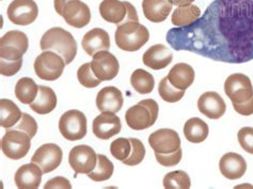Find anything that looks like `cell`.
<instances>
[{
	"instance_id": "1",
	"label": "cell",
	"mask_w": 253,
	"mask_h": 189,
	"mask_svg": "<svg viewBox=\"0 0 253 189\" xmlns=\"http://www.w3.org/2000/svg\"><path fill=\"white\" fill-rule=\"evenodd\" d=\"M166 40L177 51L226 63L249 62L253 60V0H214L202 17L170 29Z\"/></svg>"
},
{
	"instance_id": "2",
	"label": "cell",
	"mask_w": 253,
	"mask_h": 189,
	"mask_svg": "<svg viewBox=\"0 0 253 189\" xmlns=\"http://www.w3.org/2000/svg\"><path fill=\"white\" fill-rule=\"evenodd\" d=\"M41 49L43 51L50 50L57 52L64 60L65 64H70L77 55V43L72 33L60 27H54L46 31L41 42Z\"/></svg>"
},
{
	"instance_id": "3",
	"label": "cell",
	"mask_w": 253,
	"mask_h": 189,
	"mask_svg": "<svg viewBox=\"0 0 253 189\" xmlns=\"http://www.w3.org/2000/svg\"><path fill=\"white\" fill-rule=\"evenodd\" d=\"M116 44L124 51H137L148 43L150 32L139 22H127L118 26Z\"/></svg>"
},
{
	"instance_id": "4",
	"label": "cell",
	"mask_w": 253,
	"mask_h": 189,
	"mask_svg": "<svg viewBox=\"0 0 253 189\" xmlns=\"http://www.w3.org/2000/svg\"><path fill=\"white\" fill-rule=\"evenodd\" d=\"M158 112V104L154 99H143L126 111L125 120L131 130L142 131L155 124Z\"/></svg>"
},
{
	"instance_id": "5",
	"label": "cell",
	"mask_w": 253,
	"mask_h": 189,
	"mask_svg": "<svg viewBox=\"0 0 253 189\" xmlns=\"http://www.w3.org/2000/svg\"><path fill=\"white\" fill-rule=\"evenodd\" d=\"M29 42L26 33L18 30L6 32L0 40V59L6 61H17L28 49Z\"/></svg>"
},
{
	"instance_id": "6",
	"label": "cell",
	"mask_w": 253,
	"mask_h": 189,
	"mask_svg": "<svg viewBox=\"0 0 253 189\" xmlns=\"http://www.w3.org/2000/svg\"><path fill=\"white\" fill-rule=\"evenodd\" d=\"M65 62L57 52L46 50L39 55L35 61V72L39 78L54 82L62 75Z\"/></svg>"
},
{
	"instance_id": "7",
	"label": "cell",
	"mask_w": 253,
	"mask_h": 189,
	"mask_svg": "<svg viewBox=\"0 0 253 189\" xmlns=\"http://www.w3.org/2000/svg\"><path fill=\"white\" fill-rule=\"evenodd\" d=\"M31 138L18 130H6L1 139V150L6 157L18 160L28 154L31 146Z\"/></svg>"
},
{
	"instance_id": "8",
	"label": "cell",
	"mask_w": 253,
	"mask_h": 189,
	"mask_svg": "<svg viewBox=\"0 0 253 189\" xmlns=\"http://www.w3.org/2000/svg\"><path fill=\"white\" fill-rule=\"evenodd\" d=\"M59 131L70 141L81 140L86 135V118L82 111L73 109L65 111L59 120Z\"/></svg>"
},
{
	"instance_id": "9",
	"label": "cell",
	"mask_w": 253,
	"mask_h": 189,
	"mask_svg": "<svg viewBox=\"0 0 253 189\" xmlns=\"http://www.w3.org/2000/svg\"><path fill=\"white\" fill-rule=\"evenodd\" d=\"M224 92L232 103L242 104L253 96V86L250 78L245 74H232L225 79Z\"/></svg>"
},
{
	"instance_id": "10",
	"label": "cell",
	"mask_w": 253,
	"mask_h": 189,
	"mask_svg": "<svg viewBox=\"0 0 253 189\" xmlns=\"http://www.w3.org/2000/svg\"><path fill=\"white\" fill-rule=\"evenodd\" d=\"M97 154L89 145H76L71 150L69 163L76 174H89L94 170Z\"/></svg>"
},
{
	"instance_id": "11",
	"label": "cell",
	"mask_w": 253,
	"mask_h": 189,
	"mask_svg": "<svg viewBox=\"0 0 253 189\" xmlns=\"http://www.w3.org/2000/svg\"><path fill=\"white\" fill-rule=\"evenodd\" d=\"M6 14L14 25L28 26L37 19L39 8L35 0H13L8 6Z\"/></svg>"
},
{
	"instance_id": "12",
	"label": "cell",
	"mask_w": 253,
	"mask_h": 189,
	"mask_svg": "<svg viewBox=\"0 0 253 189\" xmlns=\"http://www.w3.org/2000/svg\"><path fill=\"white\" fill-rule=\"evenodd\" d=\"M63 153L61 147L55 143H46L40 146L33 154L31 163H35L43 170V173H49L56 170L62 161Z\"/></svg>"
},
{
	"instance_id": "13",
	"label": "cell",
	"mask_w": 253,
	"mask_h": 189,
	"mask_svg": "<svg viewBox=\"0 0 253 189\" xmlns=\"http://www.w3.org/2000/svg\"><path fill=\"white\" fill-rule=\"evenodd\" d=\"M91 64L95 76L102 82H108L116 78L120 70L118 59L108 50L96 52L93 56Z\"/></svg>"
},
{
	"instance_id": "14",
	"label": "cell",
	"mask_w": 253,
	"mask_h": 189,
	"mask_svg": "<svg viewBox=\"0 0 253 189\" xmlns=\"http://www.w3.org/2000/svg\"><path fill=\"white\" fill-rule=\"evenodd\" d=\"M149 144L155 153H173L181 147V138L175 131L162 128L150 135Z\"/></svg>"
},
{
	"instance_id": "15",
	"label": "cell",
	"mask_w": 253,
	"mask_h": 189,
	"mask_svg": "<svg viewBox=\"0 0 253 189\" xmlns=\"http://www.w3.org/2000/svg\"><path fill=\"white\" fill-rule=\"evenodd\" d=\"M121 120L116 113L102 112L93 120V134L99 139L108 140L121 132Z\"/></svg>"
},
{
	"instance_id": "16",
	"label": "cell",
	"mask_w": 253,
	"mask_h": 189,
	"mask_svg": "<svg viewBox=\"0 0 253 189\" xmlns=\"http://www.w3.org/2000/svg\"><path fill=\"white\" fill-rule=\"evenodd\" d=\"M62 17L74 28H84L91 21V11L81 0H73L65 5Z\"/></svg>"
},
{
	"instance_id": "17",
	"label": "cell",
	"mask_w": 253,
	"mask_h": 189,
	"mask_svg": "<svg viewBox=\"0 0 253 189\" xmlns=\"http://www.w3.org/2000/svg\"><path fill=\"white\" fill-rule=\"evenodd\" d=\"M199 111L211 120L221 118L226 111L223 98L217 92L210 91L203 93L198 99Z\"/></svg>"
},
{
	"instance_id": "18",
	"label": "cell",
	"mask_w": 253,
	"mask_h": 189,
	"mask_svg": "<svg viewBox=\"0 0 253 189\" xmlns=\"http://www.w3.org/2000/svg\"><path fill=\"white\" fill-rule=\"evenodd\" d=\"M99 14L106 22L121 25L127 23L128 1L120 0H103L99 4Z\"/></svg>"
},
{
	"instance_id": "19",
	"label": "cell",
	"mask_w": 253,
	"mask_h": 189,
	"mask_svg": "<svg viewBox=\"0 0 253 189\" xmlns=\"http://www.w3.org/2000/svg\"><path fill=\"white\" fill-rule=\"evenodd\" d=\"M219 169L224 178L228 180H238L247 171V163L237 153H226L219 161Z\"/></svg>"
},
{
	"instance_id": "20",
	"label": "cell",
	"mask_w": 253,
	"mask_h": 189,
	"mask_svg": "<svg viewBox=\"0 0 253 189\" xmlns=\"http://www.w3.org/2000/svg\"><path fill=\"white\" fill-rule=\"evenodd\" d=\"M122 92L116 87H105L97 93L96 107L102 112L117 113L123 106Z\"/></svg>"
},
{
	"instance_id": "21",
	"label": "cell",
	"mask_w": 253,
	"mask_h": 189,
	"mask_svg": "<svg viewBox=\"0 0 253 189\" xmlns=\"http://www.w3.org/2000/svg\"><path fill=\"white\" fill-rule=\"evenodd\" d=\"M43 170L35 163L24 165L18 168L15 173L14 181L18 188L36 189L40 187L42 182Z\"/></svg>"
},
{
	"instance_id": "22",
	"label": "cell",
	"mask_w": 253,
	"mask_h": 189,
	"mask_svg": "<svg viewBox=\"0 0 253 189\" xmlns=\"http://www.w3.org/2000/svg\"><path fill=\"white\" fill-rule=\"evenodd\" d=\"M82 46L89 56H94L98 51L109 50L110 38L108 32L101 28H94L88 31L83 38Z\"/></svg>"
},
{
	"instance_id": "23",
	"label": "cell",
	"mask_w": 253,
	"mask_h": 189,
	"mask_svg": "<svg viewBox=\"0 0 253 189\" xmlns=\"http://www.w3.org/2000/svg\"><path fill=\"white\" fill-rule=\"evenodd\" d=\"M143 63L152 70H163L167 67L173 60V53L168 49L167 46L163 44H156L151 46L144 52Z\"/></svg>"
},
{
	"instance_id": "24",
	"label": "cell",
	"mask_w": 253,
	"mask_h": 189,
	"mask_svg": "<svg viewBox=\"0 0 253 189\" xmlns=\"http://www.w3.org/2000/svg\"><path fill=\"white\" fill-rule=\"evenodd\" d=\"M143 14L152 23L165 22L172 10V3L169 0H143Z\"/></svg>"
},
{
	"instance_id": "25",
	"label": "cell",
	"mask_w": 253,
	"mask_h": 189,
	"mask_svg": "<svg viewBox=\"0 0 253 189\" xmlns=\"http://www.w3.org/2000/svg\"><path fill=\"white\" fill-rule=\"evenodd\" d=\"M195 70L187 63H177L172 67L168 74L170 84L178 90H186L194 84Z\"/></svg>"
},
{
	"instance_id": "26",
	"label": "cell",
	"mask_w": 253,
	"mask_h": 189,
	"mask_svg": "<svg viewBox=\"0 0 253 189\" xmlns=\"http://www.w3.org/2000/svg\"><path fill=\"white\" fill-rule=\"evenodd\" d=\"M57 103V95L51 88L39 86L37 98L30 104V108L38 114H47L55 109Z\"/></svg>"
},
{
	"instance_id": "27",
	"label": "cell",
	"mask_w": 253,
	"mask_h": 189,
	"mask_svg": "<svg viewBox=\"0 0 253 189\" xmlns=\"http://www.w3.org/2000/svg\"><path fill=\"white\" fill-rule=\"evenodd\" d=\"M209 125L200 118H191L184 125L185 138L192 143H201L209 137Z\"/></svg>"
},
{
	"instance_id": "28",
	"label": "cell",
	"mask_w": 253,
	"mask_h": 189,
	"mask_svg": "<svg viewBox=\"0 0 253 189\" xmlns=\"http://www.w3.org/2000/svg\"><path fill=\"white\" fill-rule=\"evenodd\" d=\"M23 112L10 99L2 98L0 100V125L9 130L22 119Z\"/></svg>"
},
{
	"instance_id": "29",
	"label": "cell",
	"mask_w": 253,
	"mask_h": 189,
	"mask_svg": "<svg viewBox=\"0 0 253 189\" xmlns=\"http://www.w3.org/2000/svg\"><path fill=\"white\" fill-rule=\"evenodd\" d=\"M201 15V10L198 5L189 4L177 6L172 13L171 22L176 27H187L195 23Z\"/></svg>"
},
{
	"instance_id": "30",
	"label": "cell",
	"mask_w": 253,
	"mask_h": 189,
	"mask_svg": "<svg viewBox=\"0 0 253 189\" xmlns=\"http://www.w3.org/2000/svg\"><path fill=\"white\" fill-rule=\"evenodd\" d=\"M39 92V86L30 77H23L15 86V96L19 102L30 105L35 102Z\"/></svg>"
},
{
	"instance_id": "31",
	"label": "cell",
	"mask_w": 253,
	"mask_h": 189,
	"mask_svg": "<svg viewBox=\"0 0 253 189\" xmlns=\"http://www.w3.org/2000/svg\"><path fill=\"white\" fill-rule=\"evenodd\" d=\"M130 84L139 94H149L154 90L155 80L151 73L138 69L131 74Z\"/></svg>"
},
{
	"instance_id": "32",
	"label": "cell",
	"mask_w": 253,
	"mask_h": 189,
	"mask_svg": "<svg viewBox=\"0 0 253 189\" xmlns=\"http://www.w3.org/2000/svg\"><path fill=\"white\" fill-rule=\"evenodd\" d=\"M115 167L111 161L103 154H97V161L94 170L88 174L90 180L94 182H104L109 180L112 174Z\"/></svg>"
},
{
	"instance_id": "33",
	"label": "cell",
	"mask_w": 253,
	"mask_h": 189,
	"mask_svg": "<svg viewBox=\"0 0 253 189\" xmlns=\"http://www.w3.org/2000/svg\"><path fill=\"white\" fill-rule=\"evenodd\" d=\"M158 93L161 97L167 103H176L181 100L185 94V90H178L173 87L168 80V77H165L161 80L158 86Z\"/></svg>"
},
{
	"instance_id": "34",
	"label": "cell",
	"mask_w": 253,
	"mask_h": 189,
	"mask_svg": "<svg viewBox=\"0 0 253 189\" xmlns=\"http://www.w3.org/2000/svg\"><path fill=\"white\" fill-rule=\"evenodd\" d=\"M191 186L189 175L185 171L177 170L172 171L165 175L164 187L165 188H185L188 189Z\"/></svg>"
},
{
	"instance_id": "35",
	"label": "cell",
	"mask_w": 253,
	"mask_h": 189,
	"mask_svg": "<svg viewBox=\"0 0 253 189\" xmlns=\"http://www.w3.org/2000/svg\"><path fill=\"white\" fill-rule=\"evenodd\" d=\"M77 78L81 85L85 88H95L102 83V80H99L95 76L94 72L92 70L91 63H84L79 67L77 72Z\"/></svg>"
},
{
	"instance_id": "36",
	"label": "cell",
	"mask_w": 253,
	"mask_h": 189,
	"mask_svg": "<svg viewBox=\"0 0 253 189\" xmlns=\"http://www.w3.org/2000/svg\"><path fill=\"white\" fill-rule=\"evenodd\" d=\"M131 152V143L129 139L118 138L110 144V153L116 159L123 161L128 158Z\"/></svg>"
},
{
	"instance_id": "37",
	"label": "cell",
	"mask_w": 253,
	"mask_h": 189,
	"mask_svg": "<svg viewBox=\"0 0 253 189\" xmlns=\"http://www.w3.org/2000/svg\"><path fill=\"white\" fill-rule=\"evenodd\" d=\"M131 143V152L128 158H126L123 164L126 166H137L142 163L145 156V147L140 140L137 138H129Z\"/></svg>"
},
{
	"instance_id": "38",
	"label": "cell",
	"mask_w": 253,
	"mask_h": 189,
	"mask_svg": "<svg viewBox=\"0 0 253 189\" xmlns=\"http://www.w3.org/2000/svg\"><path fill=\"white\" fill-rule=\"evenodd\" d=\"M9 130H18V131H22L24 133H26L28 135V136L32 139L33 137L36 136V134L38 132V123L37 121L35 120V118H32L30 114L28 113H23L22 119L19 120L18 124L13 128H9Z\"/></svg>"
},
{
	"instance_id": "39",
	"label": "cell",
	"mask_w": 253,
	"mask_h": 189,
	"mask_svg": "<svg viewBox=\"0 0 253 189\" xmlns=\"http://www.w3.org/2000/svg\"><path fill=\"white\" fill-rule=\"evenodd\" d=\"M183 156V151L179 147L177 151L173 153H155V158L159 164L164 167H173L179 164Z\"/></svg>"
},
{
	"instance_id": "40",
	"label": "cell",
	"mask_w": 253,
	"mask_h": 189,
	"mask_svg": "<svg viewBox=\"0 0 253 189\" xmlns=\"http://www.w3.org/2000/svg\"><path fill=\"white\" fill-rule=\"evenodd\" d=\"M238 142L243 150L253 155V127H244L237 134Z\"/></svg>"
},
{
	"instance_id": "41",
	"label": "cell",
	"mask_w": 253,
	"mask_h": 189,
	"mask_svg": "<svg viewBox=\"0 0 253 189\" xmlns=\"http://www.w3.org/2000/svg\"><path fill=\"white\" fill-rule=\"evenodd\" d=\"M23 64V59H19L17 61H6V60L0 59V73L1 75L11 77L19 72Z\"/></svg>"
},
{
	"instance_id": "42",
	"label": "cell",
	"mask_w": 253,
	"mask_h": 189,
	"mask_svg": "<svg viewBox=\"0 0 253 189\" xmlns=\"http://www.w3.org/2000/svg\"><path fill=\"white\" fill-rule=\"evenodd\" d=\"M232 104H233V107H234L235 111L239 114H242V116L247 117L253 114V96L245 103H242V104L232 103Z\"/></svg>"
},
{
	"instance_id": "43",
	"label": "cell",
	"mask_w": 253,
	"mask_h": 189,
	"mask_svg": "<svg viewBox=\"0 0 253 189\" xmlns=\"http://www.w3.org/2000/svg\"><path fill=\"white\" fill-rule=\"evenodd\" d=\"M44 188L48 189V188H68L71 189L72 185L70 183V181L65 178L62 177H57L49 180L47 183L45 184Z\"/></svg>"
},
{
	"instance_id": "44",
	"label": "cell",
	"mask_w": 253,
	"mask_h": 189,
	"mask_svg": "<svg viewBox=\"0 0 253 189\" xmlns=\"http://www.w3.org/2000/svg\"><path fill=\"white\" fill-rule=\"evenodd\" d=\"M73 1V0H55L54 1V5H55V10L56 12L58 13L59 15L62 16V13H63V10L65 8V5L68 4L69 2Z\"/></svg>"
},
{
	"instance_id": "45",
	"label": "cell",
	"mask_w": 253,
	"mask_h": 189,
	"mask_svg": "<svg viewBox=\"0 0 253 189\" xmlns=\"http://www.w3.org/2000/svg\"><path fill=\"white\" fill-rule=\"evenodd\" d=\"M169 1L172 3V5L182 6V5H189V4H192V2H194L195 0H169Z\"/></svg>"
}]
</instances>
